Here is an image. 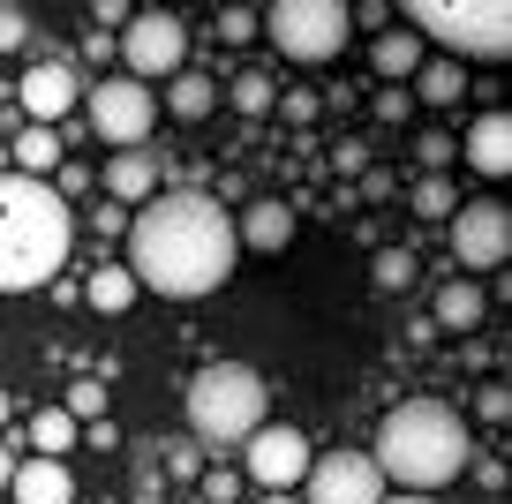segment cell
Returning <instances> with one entry per match:
<instances>
[{
  "mask_svg": "<svg viewBox=\"0 0 512 504\" xmlns=\"http://www.w3.org/2000/svg\"><path fill=\"white\" fill-rule=\"evenodd\" d=\"M234 211L211 189H151L128 219V271L144 294L166 301H204L234 279Z\"/></svg>",
  "mask_w": 512,
  "mask_h": 504,
  "instance_id": "cell-1",
  "label": "cell"
},
{
  "mask_svg": "<svg viewBox=\"0 0 512 504\" xmlns=\"http://www.w3.org/2000/svg\"><path fill=\"white\" fill-rule=\"evenodd\" d=\"M76 249V211L38 174H0V294H31L61 279Z\"/></svg>",
  "mask_w": 512,
  "mask_h": 504,
  "instance_id": "cell-2",
  "label": "cell"
},
{
  "mask_svg": "<svg viewBox=\"0 0 512 504\" xmlns=\"http://www.w3.org/2000/svg\"><path fill=\"white\" fill-rule=\"evenodd\" d=\"M384 467V482L400 489H445L467 474V459H475V437H467V414L452 407V399H400V407L384 414L377 429V452H369Z\"/></svg>",
  "mask_w": 512,
  "mask_h": 504,
  "instance_id": "cell-3",
  "label": "cell"
},
{
  "mask_svg": "<svg viewBox=\"0 0 512 504\" xmlns=\"http://www.w3.org/2000/svg\"><path fill=\"white\" fill-rule=\"evenodd\" d=\"M256 422H272V399H264V377L249 362H211L204 377L189 384V429L196 444H241Z\"/></svg>",
  "mask_w": 512,
  "mask_h": 504,
  "instance_id": "cell-4",
  "label": "cell"
},
{
  "mask_svg": "<svg viewBox=\"0 0 512 504\" xmlns=\"http://www.w3.org/2000/svg\"><path fill=\"white\" fill-rule=\"evenodd\" d=\"M256 31L272 38L287 61L302 68H324L347 53V31H354V0H272L264 16H256Z\"/></svg>",
  "mask_w": 512,
  "mask_h": 504,
  "instance_id": "cell-5",
  "label": "cell"
},
{
  "mask_svg": "<svg viewBox=\"0 0 512 504\" xmlns=\"http://www.w3.org/2000/svg\"><path fill=\"white\" fill-rule=\"evenodd\" d=\"M113 53L128 61V76L166 83L181 61H189V23H181L174 8H136V16L113 31Z\"/></svg>",
  "mask_w": 512,
  "mask_h": 504,
  "instance_id": "cell-6",
  "label": "cell"
},
{
  "mask_svg": "<svg viewBox=\"0 0 512 504\" xmlns=\"http://www.w3.org/2000/svg\"><path fill=\"white\" fill-rule=\"evenodd\" d=\"M91 128H98V143H113V151H121V143H144L151 128H159V98H151V83L144 76H98L91 91Z\"/></svg>",
  "mask_w": 512,
  "mask_h": 504,
  "instance_id": "cell-7",
  "label": "cell"
},
{
  "mask_svg": "<svg viewBox=\"0 0 512 504\" xmlns=\"http://www.w3.org/2000/svg\"><path fill=\"white\" fill-rule=\"evenodd\" d=\"M445 226H452L460 271H497L512 256V204H497V196H460V211Z\"/></svg>",
  "mask_w": 512,
  "mask_h": 504,
  "instance_id": "cell-8",
  "label": "cell"
},
{
  "mask_svg": "<svg viewBox=\"0 0 512 504\" xmlns=\"http://www.w3.org/2000/svg\"><path fill=\"white\" fill-rule=\"evenodd\" d=\"M309 437L294 422H256L249 437H241V474H249L256 489H302L309 474Z\"/></svg>",
  "mask_w": 512,
  "mask_h": 504,
  "instance_id": "cell-9",
  "label": "cell"
},
{
  "mask_svg": "<svg viewBox=\"0 0 512 504\" xmlns=\"http://www.w3.org/2000/svg\"><path fill=\"white\" fill-rule=\"evenodd\" d=\"M384 489L392 482L369 452H317L302 474V504H377Z\"/></svg>",
  "mask_w": 512,
  "mask_h": 504,
  "instance_id": "cell-10",
  "label": "cell"
},
{
  "mask_svg": "<svg viewBox=\"0 0 512 504\" xmlns=\"http://www.w3.org/2000/svg\"><path fill=\"white\" fill-rule=\"evenodd\" d=\"M16 98H23V113H31V121H53V128H61L68 113L83 106V76H76V61L46 53V61H23V83H16Z\"/></svg>",
  "mask_w": 512,
  "mask_h": 504,
  "instance_id": "cell-11",
  "label": "cell"
},
{
  "mask_svg": "<svg viewBox=\"0 0 512 504\" xmlns=\"http://www.w3.org/2000/svg\"><path fill=\"white\" fill-rule=\"evenodd\" d=\"M98 189L113 196V204H144L151 189H166V158L159 151H144V143H121V151L106 158V166H98Z\"/></svg>",
  "mask_w": 512,
  "mask_h": 504,
  "instance_id": "cell-12",
  "label": "cell"
},
{
  "mask_svg": "<svg viewBox=\"0 0 512 504\" xmlns=\"http://www.w3.org/2000/svg\"><path fill=\"white\" fill-rule=\"evenodd\" d=\"M0 504H76V474H68V459H16V474H8V489H0Z\"/></svg>",
  "mask_w": 512,
  "mask_h": 504,
  "instance_id": "cell-13",
  "label": "cell"
},
{
  "mask_svg": "<svg viewBox=\"0 0 512 504\" xmlns=\"http://www.w3.org/2000/svg\"><path fill=\"white\" fill-rule=\"evenodd\" d=\"M460 158L475 166L482 181H505V174H512V113H505V106H490L482 121H467Z\"/></svg>",
  "mask_w": 512,
  "mask_h": 504,
  "instance_id": "cell-14",
  "label": "cell"
},
{
  "mask_svg": "<svg viewBox=\"0 0 512 504\" xmlns=\"http://www.w3.org/2000/svg\"><path fill=\"white\" fill-rule=\"evenodd\" d=\"M234 241L256 249V256H279L294 241V211L279 204V196H249V204L234 211Z\"/></svg>",
  "mask_w": 512,
  "mask_h": 504,
  "instance_id": "cell-15",
  "label": "cell"
},
{
  "mask_svg": "<svg viewBox=\"0 0 512 504\" xmlns=\"http://www.w3.org/2000/svg\"><path fill=\"white\" fill-rule=\"evenodd\" d=\"M369 68H377L384 83H407L422 68V31L415 23H384V31L369 38Z\"/></svg>",
  "mask_w": 512,
  "mask_h": 504,
  "instance_id": "cell-16",
  "label": "cell"
},
{
  "mask_svg": "<svg viewBox=\"0 0 512 504\" xmlns=\"http://www.w3.org/2000/svg\"><path fill=\"white\" fill-rule=\"evenodd\" d=\"M482 316H490V301H482V286H475V279H445V286H437V301H430V324H437V331H452V339H467Z\"/></svg>",
  "mask_w": 512,
  "mask_h": 504,
  "instance_id": "cell-17",
  "label": "cell"
},
{
  "mask_svg": "<svg viewBox=\"0 0 512 504\" xmlns=\"http://www.w3.org/2000/svg\"><path fill=\"white\" fill-rule=\"evenodd\" d=\"M211 113H219V83L196 76V68H174V76H166V121L196 128V121H211Z\"/></svg>",
  "mask_w": 512,
  "mask_h": 504,
  "instance_id": "cell-18",
  "label": "cell"
},
{
  "mask_svg": "<svg viewBox=\"0 0 512 504\" xmlns=\"http://www.w3.org/2000/svg\"><path fill=\"white\" fill-rule=\"evenodd\" d=\"M407 91H415V106L445 113V106H460V98H467V68L460 61H430V53H422V68L407 76Z\"/></svg>",
  "mask_w": 512,
  "mask_h": 504,
  "instance_id": "cell-19",
  "label": "cell"
},
{
  "mask_svg": "<svg viewBox=\"0 0 512 504\" xmlns=\"http://www.w3.org/2000/svg\"><path fill=\"white\" fill-rule=\"evenodd\" d=\"M136 294H144V286H136V271H128V264H98L91 279H83V301H91L98 316H121V309H136Z\"/></svg>",
  "mask_w": 512,
  "mask_h": 504,
  "instance_id": "cell-20",
  "label": "cell"
},
{
  "mask_svg": "<svg viewBox=\"0 0 512 504\" xmlns=\"http://www.w3.org/2000/svg\"><path fill=\"white\" fill-rule=\"evenodd\" d=\"M8 158H16V174H38V181H46L68 151H61V136H53V121H31V128L16 136V151H8Z\"/></svg>",
  "mask_w": 512,
  "mask_h": 504,
  "instance_id": "cell-21",
  "label": "cell"
},
{
  "mask_svg": "<svg viewBox=\"0 0 512 504\" xmlns=\"http://www.w3.org/2000/svg\"><path fill=\"white\" fill-rule=\"evenodd\" d=\"M31 444H38L46 459H68V452L83 444V422H76L68 407H38V414H31Z\"/></svg>",
  "mask_w": 512,
  "mask_h": 504,
  "instance_id": "cell-22",
  "label": "cell"
},
{
  "mask_svg": "<svg viewBox=\"0 0 512 504\" xmlns=\"http://www.w3.org/2000/svg\"><path fill=\"white\" fill-rule=\"evenodd\" d=\"M219 98H226V106H234V113H241V121H264V113H272V98H279V83H272V76H264V68H241V76H234V83H226V91H219Z\"/></svg>",
  "mask_w": 512,
  "mask_h": 504,
  "instance_id": "cell-23",
  "label": "cell"
},
{
  "mask_svg": "<svg viewBox=\"0 0 512 504\" xmlns=\"http://www.w3.org/2000/svg\"><path fill=\"white\" fill-rule=\"evenodd\" d=\"M407 211H415V219H452V211H460V181L452 174H422L415 196H407Z\"/></svg>",
  "mask_w": 512,
  "mask_h": 504,
  "instance_id": "cell-24",
  "label": "cell"
},
{
  "mask_svg": "<svg viewBox=\"0 0 512 504\" xmlns=\"http://www.w3.org/2000/svg\"><path fill=\"white\" fill-rule=\"evenodd\" d=\"M415 158H422V174H445L452 158H460V136H452V128H422V136H415Z\"/></svg>",
  "mask_w": 512,
  "mask_h": 504,
  "instance_id": "cell-25",
  "label": "cell"
},
{
  "mask_svg": "<svg viewBox=\"0 0 512 504\" xmlns=\"http://www.w3.org/2000/svg\"><path fill=\"white\" fill-rule=\"evenodd\" d=\"M369 279H377L384 294H400V286H415V256H407V249H377V264H369Z\"/></svg>",
  "mask_w": 512,
  "mask_h": 504,
  "instance_id": "cell-26",
  "label": "cell"
},
{
  "mask_svg": "<svg viewBox=\"0 0 512 504\" xmlns=\"http://www.w3.org/2000/svg\"><path fill=\"white\" fill-rule=\"evenodd\" d=\"M68 414H76V422H98V414H106V384L98 377H83V384H68V399H61Z\"/></svg>",
  "mask_w": 512,
  "mask_h": 504,
  "instance_id": "cell-27",
  "label": "cell"
},
{
  "mask_svg": "<svg viewBox=\"0 0 512 504\" xmlns=\"http://www.w3.org/2000/svg\"><path fill=\"white\" fill-rule=\"evenodd\" d=\"M31 46V16H23V0H0V53H23Z\"/></svg>",
  "mask_w": 512,
  "mask_h": 504,
  "instance_id": "cell-28",
  "label": "cell"
},
{
  "mask_svg": "<svg viewBox=\"0 0 512 504\" xmlns=\"http://www.w3.org/2000/svg\"><path fill=\"white\" fill-rule=\"evenodd\" d=\"M407 106H415V91H407V83H384V91H377V106H369V113H377L384 128H400V121H407Z\"/></svg>",
  "mask_w": 512,
  "mask_h": 504,
  "instance_id": "cell-29",
  "label": "cell"
},
{
  "mask_svg": "<svg viewBox=\"0 0 512 504\" xmlns=\"http://www.w3.org/2000/svg\"><path fill=\"white\" fill-rule=\"evenodd\" d=\"M272 106L287 113L294 128H309V121H317V113H324V91H287V98H272Z\"/></svg>",
  "mask_w": 512,
  "mask_h": 504,
  "instance_id": "cell-30",
  "label": "cell"
},
{
  "mask_svg": "<svg viewBox=\"0 0 512 504\" xmlns=\"http://www.w3.org/2000/svg\"><path fill=\"white\" fill-rule=\"evenodd\" d=\"M219 38L226 46H249L256 38V8H219Z\"/></svg>",
  "mask_w": 512,
  "mask_h": 504,
  "instance_id": "cell-31",
  "label": "cell"
},
{
  "mask_svg": "<svg viewBox=\"0 0 512 504\" xmlns=\"http://www.w3.org/2000/svg\"><path fill=\"white\" fill-rule=\"evenodd\" d=\"M241 497V467H211L204 474V504H234Z\"/></svg>",
  "mask_w": 512,
  "mask_h": 504,
  "instance_id": "cell-32",
  "label": "cell"
},
{
  "mask_svg": "<svg viewBox=\"0 0 512 504\" xmlns=\"http://www.w3.org/2000/svg\"><path fill=\"white\" fill-rule=\"evenodd\" d=\"M83 189H91V166L61 158V166H53V196H83Z\"/></svg>",
  "mask_w": 512,
  "mask_h": 504,
  "instance_id": "cell-33",
  "label": "cell"
},
{
  "mask_svg": "<svg viewBox=\"0 0 512 504\" xmlns=\"http://www.w3.org/2000/svg\"><path fill=\"white\" fill-rule=\"evenodd\" d=\"M475 414H482V422H505V414H512V392H505V384H482Z\"/></svg>",
  "mask_w": 512,
  "mask_h": 504,
  "instance_id": "cell-34",
  "label": "cell"
},
{
  "mask_svg": "<svg viewBox=\"0 0 512 504\" xmlns=\"http://www.w3.org/2000/svg\"><path fill=\"white\" fill-rule=\"evenodd\" d=\"M332 166H339V174H369V143H339Z\"/></svg>",
  "mask_w": 512,
  "mask_h": 504,
  "instance_id": "cell-35",
  "label": "cell"
},
{
  "mask_svg": "<svg viewBox=\"0 0 512 504\" xmlns=\"http://www.w3.org/2000/svg\"><path fill=\"white\" fill-rule=\"evenodd\" d=\"M128 16H136V8H128V0H98V31H121Z\"/></svg>",
  "mask_w": 512,
  "mask_h": 504,
  "instance_id": "cell-36",
  "label": "cell"
},
{
  "mask_svg": "<svg viewBox=\"0 0 512 504\" xmlns=\"http://www.w3.org/2000/svg\"><path fill=\"white\" fill-rule=\"evenodd\" d=\"M467 467H475L482 489H505V467H497V459H467Z\"/></svg>",
  "mask_w": 512,
  "mask_h": 504,
  "instance_id": "cell-37",
  "label": "cell"
},
{
  "mask_svg": "<svg viewBox=\"0 0 512 504\" xmlns=\"http://www.w3.org/2000/svg\"><path fill=\"white\" fill-rule=\"evenodd\" d=\"M377 504H437V497H430V489H384Z\"/></svg>",
  "mask_w": 512,
  "mask_h": 504,
  "instance_id": "cell-38",
  "label": "cell"
},
{
  "mask_svg": "<svg viewBox=\"0 0 512 504\" xmlns=\"http://www.w3.org/2000/svg\"><path fill=\"white\" fill-rule=\"evenodd\" d=\"M256 504H302V489H256Z\"/></svg>",
  "mask_w": 512,
  "mask_h": 504,
  "instance_id": "cell-39",
  "label": "cell"
},
{
  "mask_svg": "<svg viewBox=\"0 0 512 504\" xmlns=\"http://www.w3.org/2000/svg\"><path fill=\"white\" fill-rule=\"evenodd\" d=\"M8 474H16V459H8V444H0V489H8Z\"/></svg>",
  "mask_w": 512,
  "mask_h": 504,
  "instance_id": "cell-40",
  "label": "cell"
},
{
  "mask_svg": "<svg viewBox=\"0 0 512 504\" xmlns=\"http://www.w3.org/2000/svg\"><path fill=\"white\" fill-rule=\"evenodd\" d=\"M8 414H16V407H8V392H0V429H8Z\"/></svg>",
  "mask_w": 512,
  "mask_h": 504,
  "instance_id": "cell-41",
  "label": "cell"
},
{
  "mask_svg": "<svg viewBox=\"0 0 512 504\" xmlns=\"http://www.w3.org/2000/svg\"><path fill=\"white\" fill-rule=\"evenodd\" d=\"M136 504H166V497H136Z\"/></svg>",
  "mask_w": 512,
  "mask_h": 504,
  "instance_id": "cell-42",
  "label": "cell"
}]
</instances>
